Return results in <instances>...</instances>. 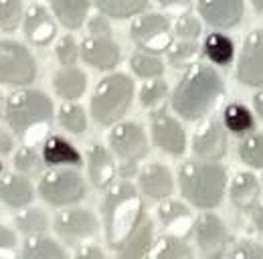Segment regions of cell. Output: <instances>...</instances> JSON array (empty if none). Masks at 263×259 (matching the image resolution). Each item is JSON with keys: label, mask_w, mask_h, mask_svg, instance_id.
Segmentation results:
<instances>
[{"label": "cell", "mask_w": 263, "mask_h": 259, "mask_svg": "<svg viewBox=\"0 0 263 259\" xmlns=\"http://www.w3.org/2000/svg\"><path fill=\"white\" fill-rule=\"evenodd\" d=\"M23 31H25V36L31 45L47 47L57 34V25L45 6L31 4L23 16Z\"/></svg>", "instance_id": "17"}, {"label": "cell", "mask_w": 263, "mask_h": 259, "mask_svg": "<svg viewBox=\"0 0 263 259\" xmlns=\"http://www.w3.org/2000/svg\"><path fill=\"white\" fill-rule=\"evenodd\" d=\"M225 91L223 77L211 65H193L172 91V109L189 122L204 118Z\"/></svg>", "instance_id": "1"}, {"label": "cell", "mask_w": 263, "mask_h": 259, "mask_svg": "<svg viewBox=\"0 0 263 259\" xmlns=\"http://www.w3.org/2000/svg\"><path fill=\"white\" fill-rule=\"evenodd\" d=\"M130 67L140 79H156V77L164 75L162 59L156 53H148V51L134 53L130 59Z\"/></svg>", "instance_id": "31"}, {"label": "cell", "mask_w": 263, "mask_h": 259, "mask_svg": "<svg viewBox=\"0 0 263 259\" xmlns=\"http://www.w3.org/2000/svg\"><path fill=\"white\" fill-rule=\"evenodd\" d=\"M0 174H2V162H0Z\"/></svg>", "instance_id": "52"}, {"label": "cell", "mask_w": 263, "mask_h": 259, "mask_svg": "<svg viewBox=\"0 0 263 259\" xmlns=\"http://www.w3.org/2000/svg\"><path fill=\"white\" fill-rule=\"evenodd\" d=\"M87 31H89V34H98V36H111V23H109V16L98 10V14H93V16L87 21Z\"/></svg>", "instance_id": "43"}, {"label": "cell", "mask_w": 263, "mask_h": 259, "mask_svg": "<svg viewBox=\"0 0 263 259\" xmlns=\"http://www.w3.org/2000/svg\"><path fill=\"white\" fill-rule=\"evenodd\" d=\"M55 231L63 243L77 247L98 235L99 221L87 209H69L55 217Z\"/></svg>", "instance_id": "10"}, {"label": "cell", "mask_w": 263, "mask_h": 259, "mask_svg": "<svg viewBox=\"0 0 263 259\" xmlns=\"http://www.w3.org/2000/svg\"><path fill=\"white\" fill-rule=\"evenodd\" d=\"M87 193L85 180L73 168L57 166L41 176L39 194L51 207H67L79 202Z\"/></svg>", "instance_id": "7"}, {"label": "cell", "mask_w": 263, "mask_h": 259, "mask_svg": "<svg viewBox=\"0 0 263 259\" xmlns=\"http://www.w3.org/2000/svg\"><path fill=\"white\" fill-rule=\"evenodd\" d=\"M168 96V83H166L162 77H156V79H150L142 89H140V103L144 107H158Z\"/></svg>", "instance_id": "39"}, {"label": "cell", "mask_w": 263, "mask_h": 259, "mask_svg": "<svg viewBox=\"0 0 263 259\" xmlns=\"http://www.w3.org/2000/svg\"><path fill=\"white\" fill-rule=\"evenodd\" d=\"M49 6L65 29L77 31L89 16L91 0H49Z\"/></svg>", "instance_id": "25"}, {"label": "cell", "mask_w": 263, "mask_h": 259, "mask_svg": "<svg viewBox=\"0 0 263 259\" xmlns=\"http://www.w3.org/2000/svg\"><path fill=\"white\" fill-rule=\"evenodd\" d=\"M79 45H77V41L71 36V34H65V36H61L59 41H57V47H55V57H57V61L67 67V65H75L77 63V59H79Z\"/></svg>", "instance_id": "40"}, {"label": "cell", "mask_w": 263, "mask_h": 259, "mask_svg": "<svg viewBox=\"0 0 263 259\" xmlns=\"http://www.w3.org/2000/svg\"><path fill=\"white\" fill-rule=\"evenodd\" d=\"M53 114V101L39 89H27V85L18 91H12L4 101V120L8 128L31 144L45 134Z\"/></svg>", "instance_id": "3"}, {"label": "cell", "mask_w": 263, "mask_h": 259, "mask_svg": "<svg viewBox=\"0 0 263 259\" xmlns=\"http://www.w3.org/2000/svg\"><path fill=\"white\" fill-rule=\"evenodd\" d=\"M14 227H16L23 235H27V237H31V235H43V233H47V229H49V219H47V215H45L41 209L25 207V209L14 217Z\"/></svg>", "instance_id": "32"}, {"label": "cell", "mask_w": 263, "mask_h": 259, "mask_svg": "<svg viewBox=\"0 0 263 259\" xmlns=\"http://www.w3.org/2000/svg\"><path fill=\"white\" fill-rule=\"evenodd\" d=\"M178 184L182 196L193 207L211 211L223 200L227 187V170L219 162H184L178 172Z\"/></svg>", "instance_id": "4"}, {"label": "cell", "mask_w": 263, "mask_h": 259, "mask_svg": "<svg viewBox=\"0 0 263 259\" xmlns=\"http://www.w3.org/2000/svg\"><path fill=\"white\" fill-rule=\"evenodd\" d=\"M45 166L47 164L43 160V154H39V150L33 144L18 148L14 154V168L25 176H39Z\"/></svg>", "instance_id": "34"}, {"label": "cell", "mask_w": 263, "mask_h": 259, "mask_svg": "<svg viewBox=\"0 0 263 259\" xmlns=\"http://www.w3.org/2000/svg\"><path fill=\"white\" fill-rule=\"evenodd\" d=\"M93 4L99 12L118 21L138 16L148 8V0H93Z\"/></svg>", "instance_id": "29"}, {"label": "cell", "mask_w": 263, "mask_h": 259, "mask_svg": "<svg viewBox=\"0 0 263 259\" xmlns=\"http://www.w3.org/2000/svg\"><path fill=\"white\" fill-rule=\"evenodd\" d=\"M154 223L148 215H144L142 223L136 227V231L130 235V239L124 243V247L118 251V255L124 259L128 257H146L152 253L154 247Z\"/></svg>", "instance_id": "26"}, {"label": "cell", "mask_w": 263, "mask_h": 259, "mask_svg": "<svg viewBox=\"0 0 263 259\" xmlns=\"http://www.w3.org/2000/svg\"><path fill=\"white\" fill-rule=\"evenodd\" d=\"M75 257H81V259H101L103 257V251L99 249L96 243H81V245H77V249H75Z\"/></svg>", "instance_id": "44"}, {"label": "cell", "mask_w": 263, "mask_h": 259, "mask_svg": "<svg viewBox=\"0 0 263 259\" xmlns=\"http://www.w3.org/2000/svg\"><path fill=\"white\" fill-rule=\"evenodd\" d=\"M193 235L204 257H219L227 253L229 231L215 213H202L193 225Z\"/></svg>", "instance_id": "11"}, {"label": "cell", "mask_w": 263, "mask_h": 259, "mask_svg": "<svg viewBox=\"0 0 263 259\" xmlns=\"http://www.w3.org/2000/svg\"><path fill=\"white\" fill-rule=\"evenodd\" d=\"M36 79V61L31 51L16 41L0 39V83L25 87Z\"/></svg>", "instance_id": "8"}, {"label": "cell", "mask_w": 263, "mask_h": 259, "mask_svg": "<svg viewBox=\"0 0 263 259\" xmlns=\"http://www.w3.org/2000/svg\"><path fill=\"white\" fill-rule=\"evenodd\" d=\"M150 130L154 144L170 156H182L186 152V134L180 122L166 109H156L150 116Z\"/></svg>", "instance_id": "12"}, {"label": "cell", "mask_w": 263, "mask_h": 259, "mask_svg": "<svg viewBox=\"0 0 263 259\" xmlns=\"http://www.w3.org/2000/svg\"><path fill=\"white\" fill-rule=\"evenodd\" d=\"M197 55H198L197 43H195V41H184V39H180V43L170 45V49H168V63L172 65L174 69L189 67Z\"/></svg>", "instance_id": "38"}, {"label": "cell", "mask_w": 263, "mask_h": 259, "mask_svg": "<svg viewBox=\"0 0 263 259\" xmlns=\"http://www.w3.org/2000/svg\"><path fill=\"white\" fill-rule=\"evenodd\" d=\"M34 196L33 184L25 174H4L0 176V200L10 209H25Z\"/></svg>", "instance_id": "21"}, {"label": "cell", "mask_w": 263, "mask_h": 259, "mask_svg": "<svg viewBox=\"0 0 263 259\" xmlns=\"http://www.w3.org/2000/svg\"><path fill=\"white\" fill-rule=\"evenodd\" d=\"M261 178H263V176H261Z\"/></svg>", "instance_id": "53"}, {"label": "cell", "mask_w": 263, "mask_h": 259, "mask_svg": "<svg viewBox=\"0 0 263 259\" xmlns=\"http://www.w3.org/2000/svg\"><path fill=\"white\" fill-rule=\"evenodd\" d=\"M111 152L120 160V174L124 178L132 176L138 168V162L148 154V138L144 128L136 122H116L107 136Z\"/></svg>", "instance_id": "6"}, {"label": "cell", "mask_w": 263, "mask_h": 259, "mask_svg": "<svg viewBox=\"0 0 263 259\" xmlns=\"http://www.w3.org/2000/svg\"><path fill=\"white\" fill-rule=\"evenodd\" d=\"M23 0H0V31L12 32L23 23Z\"/></svg>", "instance_id": "37"}, {"label": "cell", "mask_w": 263, "mask_h": 259, "mask_svg": "<svg viewBox=\"0 0 263 259\" xmlns=\"http://www.w3.org/2000/svg\"><path fill=\"white\" fill-rule=\"evenodd\" d=\"M261 196V184L251 172H239L231 182V202L239 211H253Z\"/></svg>", "instance_id": "24"}, {"label": "cell", "mask_w": 263, "mask_h": 259, "mask_svg": "<svg viewBox=\"0 0 263 259\" xmlns=\"http://www.w3.org/2000/svg\"><path fill=\"white\" fill-rule=\"evenodd\" d=\"M253 105H255V112L261 116V120H263V89L255 96V99H253Z\"/></svg>", "instance_id": "49"}, {"label": "cell", "mask_w": 263, "mask_h": 259, "mask_svg": "<svg viewBox=\"0 0 263 259\" xmlns=\"http://www.w3.org/2000/svg\"><path fill=\"white\" fill-rule=\"evenodd\" d=\"M227 255L233 259H263V245L253 241H239Z\"/></svg>", "instance_id": "42"}, {"label": "cell", "mask_w": 263, "mask_h": 259, "mask_svg": "<svg viewBox=\"0 0 263 259\" xmlns=\"http://www.w3.org/2000/svg\"><path fill=\"white\" fill-rule=\"evenodd\" d=\"M245 12L243 0H198V14L215 29H233Z\"/></svg>", "instance_id": "16"}, {"label": "cell", "mask_w": 263, "mask_h": 259, "mask_svg": "<svg viewBox=\"0 0 263 259\" xmlns=\"http://www.w3.org/2000/svg\"><path fill=\"white\" fill-rule=\"evenodd\" d=\"M251 213H253V223H255V227L263 233V200L255 205V209Z\"/></svg>", "instance_id": "48"}, {"label": "cell", "mask_w": 263, "mask_h": 259, "mask_svg": "<svg viewBox=\"0 0 263 259\" xmlns=\"http://www.w3.org/2000/svg\"><path fill=\"white\" fill-rule=\"evenodd\" d=\"M239 156L251 168H263V134H249L239 144Z\"/></svg>", "instance_id": "36"}, {"label": "cell", "mask_w": 263, "mask_h": 259, "mask_svg": "<svg viewBox=\"0 0 263 259\" xmlns=\"http://www.w3.org/2000/svg\"><path fill=\"white\" fill-rule=\"evenodd\" d=\"M158 221L162 223L164 231L168 235H176V237H189L193 233V215L191 209L178 200H166L158 207Z\"/></svg>", "instance_id": "20"}, {"label": "cell", "mask_w": 263, "mask_h": 259, "mask_svg": "<svg viewBox=\"0 0 263 259\" xmlns=\"http://www.w3.org/2000/svg\"><path fill=\"white\" fill-rule=\"evenodd\" d=\"M41 154H43V160L47 166H79L81 164V154L79 150L61 136H49L45 138L43 142V148H41Z\"/></svg>", "instance_id": "22"}, {"label": "cell", "mask_w": 263, "mask_h": 259, "mask_svg": "<svg viewBox=\"0 0 263 259\" xmlns=\"http://www.w3.org/2000/svg\"><path fill=\"white\" fill-rule=\"evenodd\" d=\"M53 87H55V94L61 97V99L75 101V99L83 97L85 89H87V75L79 67L67 65V67H61L55 73Z\"/></svg>", "instance_id": "23"}, {"label": "cell", "mask_w": 263, "mask_h": 259, "mask_svg": "<svg viewBox=\"0 0 263 259\" xmlns=\"http://www.w3.org/2000/svg\"><path fill=\"white\" fill-rule=\"evenodd\" d=\"M16 247V235L12 229L0 225V251H10Z\"/></svg>", "instance_id": "45"}, {"label": "cell", "mask_w": 263, "mask_h": 259, "mask_svg": "<svg viewBox=\"0 0 263 259\" xmlns=\"http://www.w3.org/2000/svg\"><path fill=\"white\" fill-rule=\"evenodd\" d=\"M87 174H89L91 184L99 191H105L114 184L116 174H118V166H116L111 152L105 146L91 144L87 148Z\"/></svg>", "instance_id": "19"}, {"label": "cell", "mask_w": 263, "mask_h": 259, "mask_svg": "<svg viewBox=\"0 0 263 259\" xmlns=\"http://www.w3.org/2000/svg\"><path fill=\"white\" fill-rule=\"evenodd\" d=\"M202 53L215 65H229L235 57V45L227 34L211 32L202 43Z\"/></svg>", "instance_id": "28"}, {"label": "cell", "mask_w": 263, "mask_h": 259, "mask_svg": "<svg viewBox=\"0 0 263 259\" xmlns=\"http://www.w3.org/2000/svg\"><path fill=\"white\" fill-rule=\"evenodd\" d=\"M138 184H140V191L152 200H164L174 191L172 172L168 170V166L160 162L146 164L138 172Z\"/></svg>", "instance_id": "18"}, {"label": "cell", "mask_w": 263, "mask_h": 259, "mask_svg": "<svg viewBox=\"0 0 263 259\" xmlns=\"http://www.w3.org/2000/svg\"><path fill=\"white\" fill-rule=\"evenodd\" d=\"M0 112H2V96H0Z\"/></svg>", "instance_id": "51"}, {"label": "cell", "mask_w": 263, "mask_h": 259, "mask_svg": "<svg viewBox=\"0 0 263 259\" xmlns=\"http://www.w3.org/2000/svg\"><path fill=\"white\" fill-rule=\"evenodd\" d=\"M154 255L158 259H189L193 257V249L184 237H176V235L166 233L164 237L158 239Z\"/></svg>", "instance_id": "33"}, {"label": "cell", "mask_w": 263, "mask_h": 259, "mask_svg": "<svg viewBox=\"0 0 263 259\" xmlns=\"http://www.w3.org/2000/svg\"><path fill=\"white\" fill-rule=\"evenodd\" d=\"M162 8H170V10H186L191 6V0H156Z\"/></svg>", "instance_id": "47"}, {"label": "cell", "mask_w": 263, "mask_h": 259, "mask_svg": "<svg viewBox=\"0 0 263 259\" xmlns=\"http://www.w3.org/2000/svg\"><path fill=\"white\" fill-rule=\"evenodd\" d=\"M223 124L225 128L237 134V136H245L255 128V120L253 114L249 112V107H245L243 103H229L223 112Z\"/></svg>", "instance_id": "30"}, {"label": "cell", "mask_w": 263, "mask_h": 259, "mask_svg": "<svg viewBox=\"0 0 263 259\" xmlns=\"http://www.w3.org/2000/svg\"><path fill=\"white\" fill-rule=\"evenodd\" d=\"M174 34L178 39H184V41H197L198 36H200V23H198V18L195 14H191V12H184L176 21V25H174Z\"/></svg>", "instance_id": "41"}, {"label": "cell", "mask_w": 263, "mask_h": 259, "mask_svg": "<svg viewBox=\"0 0 263 259\" xmlns=\"http://www.w3.org/2000/svg\"><path fill=\"white\" fill-rule=\"evenodd\" d=\"M225 124L211 120L198 130L193 138V152L198 160L219 162L227 154V132Z\"/></svg>", "instance_id": "14"}, {"label": "cell", "mask_w": 263, "mask_h": 259, "mask_svg": "<svg viewBox=\"0 0 263 259\" xmlns=\"http://www.w3.org/2000/svg\"><path fill=\"white\" fill-rule=\"evenodd\" d=\"M172 25L170 18L158 12H148V14H140L134 23H132V41L148 53H162L168 51L172 45Z\"/></svg>", "instance_id": "9"}, {"label": "cell", "mask_w": 263, "mask_h": 259, "mask_svg": "<svg viewBox=\"0 0 263 259\" xmlns=\"http://www.w3.org/2000/svg\"><path fill=\"white\" fill-rule=\"evenodd\" d=\"M134 99V81L124 73H111L98 83L91 96V116L101 126L124 120Z\"/></svg>", "instance_id": "5"}, {"label": "cell", "mask_w": 263, "mask_h": 259, "mask_svg": "<svg viewBox=\"0 0 263 259\" xmlns=\"http://www.w3.org/2000/svg\"><path fill=\"white\" fill-rule=\"evenodd\" d=\"M79 53L85 63L98 71H111L120 63V57H122L120 45L111 36H98V34H89L81 43Z\"/></svg>", "instance_id": "15"}, {"label": "cell", "mask_w": 263, "mask_h": 259, "mask_svg": "<svg viewBox=\"0 0 263 259\" xmlns=\"http://www.w3.org/2000/svg\"><path fill=\"white\" fill-rule=\"evenodd\" d=\"M251 4L259 14H263V0H251Z\"/></svg>", "instance_id": "50"}, {"label": "cell", "mask_w": 263, "mask_h": 259, "mask_svg": "<svg viewBox=\"0 0 263 259\" xmlns=\"http://www.w3.org/2000/svg\"><path fill=\"white\" fill-rule=\"evenodd\" d=\"M237 79L247 87L263 85V31H251L247 34L241 57L237 63Z\"/></svg>", "instance_id": "13"}, {"label": "cell", "mask_w": 263, "mask_h": 259, "mask_svg": "<svg viewBox=\"0 0 263 259\" xmlns=\"http://www.w3.org/2000/svg\"><path fill=\"white\" fill-rule=\"evenodd\" d=\"M23 257L27 259H63L67 257V251L51 237L43 235H31L23 243Z\"/></svg>", "instance_id": "27"}, {"label": "cell", "mask_w": 263, "mask_h": 259, "mask_svg": "<svg viewBox=\"0 0 263 259\" xmlns=\"http://www.w3.org/2000/svg\"><path fill=\"white\" fill-rule=\"evenodd\" d=\"M144 215L146 213H144L142 196L132 182L124 180L111 187L101 202L103 233L109 249L118 253L136 231V227L142 223Z\"/></svg>", "instance_id": "2"}, {"label": "cell", "mask_w": 263, "mask_h": 259, "mask_svg": "<svg viewBox=\"0 0 263 259\" xmlns=\"http://www.w3.org/2000/svg\"><path fill=\"white\" fill-rule=\"evenodd\" d=\"M14 150V136L12 130L0 128V156H6Z\"/></svg>", "instance_id": "46"}, {"label": "cell", "mask_w": 263, "mask_h": 259, "mask_svg": "<svg viewBox=\"0 0 263 259\" xmlns=\"http://www.w3.org/2000/svg\"><path fill=\"white\" fill-rule=\"evenodd\" d=\"M59 124L69 132V134H83L87 130V116L85 109L77 103H67L59 109Z\"/></svg>", "instance_id": "35"}]
</instances>
